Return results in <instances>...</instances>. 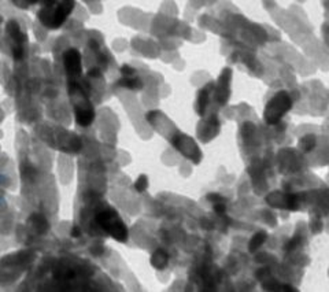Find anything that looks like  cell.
Returning <instances> with one entry per match:
<instances>
[{
  "mask_svg": "<svg viewBox=\"0 0 329 292\" xmlns=\"http://www.w3.org/2000/svg\"><path fill=\"white\" fill-rule=\"evenodd\" d=\"M74 1H44L43 7L37 13L38 21L48 29H59L71 11L74 10Z\"/></svg>",
  "mask_w": 329,
  "mask_h": 292,
  "instance_id": "1",
  "label": "cell"
},
{
  "mask_svg": "<svg viewBox=\"0 0 329 292\" xmlns=\"http://www.w3.org/2000/svg\"><path fill=\"white\" fill-rule=\"evenodd\" d=\"M69 96L73 104L74 118L77 125L80 126H89L95 120V108L92 106L91 100L84 91V88L77 83H69Z\"/></svg>",
  "mask_w": 329,
  "mask_h": 292,
  "instance_id": "2",
  "label": "cell"
},
{
  "mask_svg": "<svg viewBox=\"0 0 329 292\" xmlns=\"http://www.w3.org/2000/svg\"><path fill=\"white\" fill-rule=\"evenodd\" d=\"M95 223L106 235L115 239L117 241L125 243L128 240V228L115 208L103 207L98 210L95 215Z\"/></svg>",
  "mask_w": 329,
  "mask_h": 292,
  "instance_id": "3",
  "label": "cell"
},
{
  "mask_svg": "<svg viewBox=\"0 0 329 292\" xmlns=\"http://www.w3.org/2000/svg\"><path fill=\"white\" fill-rule=\"evenodd\" d=\"M292 107V99L290 93L285 91H280L276 93L272 99L269 100L266 107H265V121L269 125H276L278 122L285 113H288Z\"/></svg>",
  "mask_w": 329,
  "mask_h": 292,
  "instance_id": "4",
  "label": "cell"
},
{
  "mask_svg": "<svg viewBox=\"0 0 329 292\" xmlns=\"http://www.w3.org/2000/svg\"><path fill=\"white\" fill-rule=\"evenodd\" d=\"M170 141H172V144H173V147L176 148L177 151H180L185 158H188L193 163H199L200 159H202V153H200L199 147L195 143L193 138L187 136V135L176 132L172 136Z\"/></svg>",
  "mask_w": 329,
  "mask_h": 292,
  "instance_id": "5",
  "label": "cell"
},
{
  "mask_svg": "<svg viewBox=\"0 0 329 292\" xmlns=\"http://www.w3.org/2000/svg\"><path fill=\"white\" fill-rule=\"evenodd\" d=\"M8 39H10V46H11V52L16 61H21L25 54V43H26V36L23 34L19 25L16 21H10L6 26Z\"/></svg>",
  "mask_w": 329,
  "mask_h": 292,
  "instance_id": "6",
  "label": "cell"
},
{
  "mask_svg": "<svg viewBox=\"0 0 329 292\" xmlns=\"http://www.w3.org/2000/svg\"><path fill=\"white\" fill-rule=\"evenodd\" d=\"M63 66L65 73L69 83H77L78 77L81 76L83 63H81V54L76 48H69L63 54Z\"/></svg>",
  "mask_w": 329,
  "mask_h": 292,
  "instance_id": "7",
  "label": "cell"
},
{
  "mask_svg": "<svg viewBox=\"0 0 329 292\" xmlns=\"http://www.w3.org/2000/svg\"><path fill=\"white\" fill-rule=\"evenodd\" d=\"M230 78H232V70L229 68H225L218 77V86L215 91V102L221 106H224L229 99Z\"/></svg>",
  "mask_w": 329,
  "mask_h": 292,
  "instance_id": "8",
  "label": "cell"
},
{
  "mask_svg": "<svg viewBox=\"0 0 329 292\" xmlns=\"http://www.w3.org/2000/svg\"><path fill=\"white\" fill-rule=\"evenodd\" d=\"M266 202L273 207L288 208V210L299 208L296 195H284L283 192H273L266 198Z\"/></svg>",
  "mask_w": 329,
  "mask_h": 292,
  "instance_id": "9",
  "label": "cell"
},
{
  "mask_svg": "<svg viewBox=\"0 0 329 292\" xmlns=\"http://www.w3.org/2000/svg\"><path fill=\"white\" fill-rule=\"evenodd\" d=\"M213 88H214V84H213V83H208V84L205 85L199 92H198V98H196V113H198L200 117L205 116V113H206L207 104H208V98H210V92H211Z\"/></svg>",
  "mask_w": 329,
  "mask_h": 292,
  "instance_id": "10",
  "label": "cell"
},
{
  "mask_svg": "<svg viewBox=\"0 0 329 292\" xmlns=\"http://www.w3.org/2000/svg\"><path fill=\"white\" fill-rule=\"evenodd\" d=\"M218 128H220V121L217 116H211L206 122V128L203 131H200L202 136H203V141L206 143L210 138H213L218 133Z\"/></svg>",
  "mask_w": 329,
  "mask_h": 292,
  "instance_id": "11",
  "label": "cell"
},
{
  "mask_svg": "<svg viewBox=\"0 0 329 292\" xmlns=\"http://www.w3.org/2000/svg\"><path fill=\"white\" fill-rule=\"evenodd\" d=\"M29 225L32 226V229L38 233V235H43L48 231V221L43 215L40 214H33L29 218Z\"/></svg>",
  "mask_w": 329,
  "mask_h": 292,
  "instance_id": "12",
  "label": "cell"
},
{
  "mask_svg": "<svg viewBox=\"0 0 329 292\" xmlns=\"http://www.w3.org/2000/svg\"><path fill=\"white\" fill-rule=\"evenodd\" d=\"M169 262V255L166 251L163 250H156L151 257V265L156 270H163L168 266Z\"/></svg>",
  "mask_w": 329,
  "mask_h": 292,
  "instance_id": "13",
  "label": "cell"
},
{
  "mask_svg": "<svg viewBox=\"0 0 329 292\" xmlns=\"http://www.w3.org/2000/svg\"><path fill=\"white\" fill-rule=\"evenodd\" d=\"M118 86H125L128 89H132V91H139V89H143V81L138 77H123L121 80H118L117 83Z\"/></svg>",
  "mask_w": 329,
  "mask_h": 292,
  "instance_id": "14",
  "label": "cell"
},
{
  "mask_svg": "<svg viewBox=\"0 0 329 292\" xmlns=\"http://www.w3.org/2000/svg\"><path fill=\"white\" fill-rule=\"evenodd\" d=\"M266 239H268V233L265 231H260L258 233H255L253 238H251V240H250V243H248V250H250V253L257 251V250L266 241Z\"/></svg>",
  "mask_w": 329,
  "mask_h": 292,
  "instance_id": "15",
  "label": "cell"
},
{
  "mask_svg": "<svg viewBox=\"0 0 329 292\" xmlns=\"http://www.w3.org/2000/svg\"><path fill=\"white\" fill-rule=\"evenodd\" d=\"M317 144V138L313 135H307L305 137L300 138V141H299V147L305 151V153H310L312 150H313L314 147Z\"/></svg>",
  "mask_w": 329,
  "mask_h": 292,
  "instance_id": "16",
  "label": "cell"
},
{
  "mask_svg": "<svg viewBox=\"0 0 329 292\" xmlns=\"http://www.w3.org/2000/svg\"><path fill=\"white\" fill-rule=\"evenodd\" d=\"M147 188H148V177L146 174H140L136 180V183H135V189L138 192H144Z\"/></svg>",
  "mask_w": 329,
  "mask_h": 292,
  "instance_id": "17",
  "label": "cell"
},
{
  "mask_svg": "<svg viewBox=\"0 0 329 292\" xmlns=\"http://www.w3.org/2000/svg\"><path fill=\"white\" fill-rule=\"evenodd\" d=\"M300 240H302V238L300 236H294V238L287 243V244H284V250L285 251H291V250H294L295 247H298L299 244H300Z\"/></svg>",
  "mask_w": 329,
  "mask_h": 292,
  "instance_id": "18",
  "label": "cell"
},
{
  "mask_svg": "<svg viewBox=\"0 0 329 292\" xmlns=\"http://www.w3.org/2000/svg\"><path fill=\"white\" fill-rule=\"evenodd\" d=\"M120 70H121V74L123 77H133L136 74V70L133 69L132 66H129V65H122Z\"/></svg>",
  "mask_w": 329,
  "mask_h": 292,
  "instance_id": "19",
  "label": "cell"
},
{
  "mask_svg": "<svg viewBox=\"0 0 329 292\" xmlns=\"http://www.w3.org/2000/svg\"><path fill=\"white\" fill-rule=\"evenodd\" d=\"M206 199L208 200V202H213V203H225L226 202V199L225 198H222L221 195H218V193H208L206 196Z\"/></svg>",
  "mask_w": 329,
  "mask_h": 292,
  "instance_id": "20",
  "label": "cell"
},
{
  "mask_svg": "<svg viewBox=\"0 0 329 292\" xmlns=\"http://www.w3.org/2000/svg\"><path fill=\"white\" fill-rule=\"evenodd\" d=\"M214 211L220 215L225 214V211H226V205H225V203H215Z\"/></svg>",
  "mask_w": 329,
  "mask_h": 292,
  "instance_id": "21",
  "label": "cell"
},
{
  "mask_svg": "<svg viewBox=\"0 0 329 292\" xmlns=\"http://www.w3.org/2000/svg\"><path fill=\"white\" fill-rule=\"evenodd\" d=\"M88 76H89V77H99L100 71L98 69H91L88 71Z\"/></svg>",
  "mask_w": 329,
  "mask_h": 292,
  "instance_id": "22",
  "label": "cell"
},
{
  "mask_svg": "<svg viewBox=\"0 0 329 292\" xmlns=\"http://www.w3.org/2000/svg\"><path fill=\"white\" fill-rule=\"evenodd\" d=\"M80 228H77V226H73V229H71V238H80Z\"/></svg>",
  "mask_w": 329,
  "mask_h": 292,
  "instance_id": "23",
  "label": "cell"
}]
</instances>
